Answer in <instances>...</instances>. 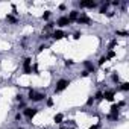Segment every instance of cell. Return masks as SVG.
Here are the masks:
<instances>
[{
  "label": "cell",
  "mask_w": 129,
  "mask_h": 129,
  "mask_svg": "<svg viewBox=\"0 0 129 129\" xmlns=\"http://www.w3.org/2000/svg\"><path fill=\"white\" fill-rule=\"evenodd\" d=\"M27 99L30 102H34V103H38V102H43L44 99H47V96L43 94V93H37L34 88H30L29 90V94H27Z\"/></svg>",
  "instance_id": "obj_1"
},
{
  "label": "cell",
  "mask_w": 129,
  "mask_h": 129,
  "mask_svg": "<svg viewBox=\"0 0 129 129\" xmlns=\"http://www.w3.org/2000/svg\"><path fill=\"white\" fill-rule=\"evenodd\" d=\"M69 85H70V79H64V78H61V79L56 82V87H55V94L62 93L64 90H67V88H69Z\"/></svg>",
  "instance_id": "obj_2"
},
{
  "label": "cell",
  "mask_w": 129,
  "mask_h": 129,
  "mask_svg": "<svg viewBox=\"0 0 129 129\" xmlns=\"http://www.w3.org/2000/svg\"><path fill=\"white\" fill-rule=\"evenodd\" d=\"M38 111H40V108H29V106H26L24 109H23V115L27 118V120H32L37 114H38Z\"/></svg>",
  "instance_id": "obj_3"
},
{
  "label": "cell",
  "mask_w": 129,
  "mask_h": 129,
  "mask_svg": "<svg viewBox=\"0 0 129 129\" xmlns=\"http://www.w3.org/2000/svg\"><path fill=\"white\" fill-rule=\"evenodd\" d=\"M23 73L24 75H30L32 73V58H24L23 59Z\"/></svg>",
  "instance_id": "obj_4"
},
{
  "label": "cell",
  "mask_w": 129,
  "mask_h": 129,
  "mask_svg": "<svg viewBox=\"0 0 129 129\" xmlns=\"http://www.w3.org/2000/svg\"><path fill=\"white\" fill-rule=\"evenodd\" d=\"M76 23H78V24H91L93 20H91L85 12H81L79 17H78V20H76Z\"/></svg>",
  "instance_id": "obj_5"
},
{
  "label": "cell",
  "mask_w": 129,
  "mask_h": 129,
  "mask_svg": "<svg viewBox=\"0 0 129 129\" xmlns=\"http://www.w3.org/2000/svg\"><path fill=\"white\" fill-rule=\"evenodd\" d=\"M97 2H93V0H90V2H87V0H84V2H78V6L81 8V9H84V8H88V9H93V8H97Z\"/></svg>",
  "instance_id": "obj_6"
},
{
  "label": "cell",
  "mask_w": 129,
  "mask_h": 129,
  "mask_svg": "<svg viewBox=\"0 0 129 129\" xmlns=\"http://www.w3.org/2000/svg\"><path fill=\"white\" fill-rule=\"evenodd\" d=\"M56 24H58V27H59V29H62V27L70 26L72 23H70V20H69V17H67V15H62V17H59V18H58Z\"/></svg>",
  "instance_id": "obj_7"
},
{
  "label": "cell",
  "mask_w": 129,
  "mask_h": 129,
  "mask_svg": "<svg viewBox=\"0 0 129 129\" xmlns=\"http://www.w3.org/2000/svg\"><path fill=\"white\" fill-rule=\"evenodd\" d=\"M64 37H67V34L64 32L62 29H55V30L52 32V38H53V40H56V41H58V40H62Z\"/></svg>",
  "instance_id": "obj_8"
},
{
  "label": "cell",
  "mask_w": 129,
  "mask_h": 129,
  "mask_svg": "<svg viewBox=\"0 0 129 129\" xmlns=\"http://www.w3.org/2000/svg\"><path fill=\"white\" fill-rule=\"evenodd\" d=\"M114 97H115V90H105L103 91V99L105 100L114 102Z\"/></svg>",
  "instance_id": "obj_9"
},
{
  "label": "cell",
  "mask_w": 129,
  "mask_h": 129,
  "mask_svg": "<svg viewBox=\"0 0 129 129\" xmlns=\"http://www.w3.org/2000/svg\"><path fill=\"white\" fill-rule=\"evenodd\" d=\"M79 11L78 9H73V11H70V14L67 15L69 17V20H70V23H76V20H78V17H79Z\"/></svg>",
  "instance_id": "obj_10"
},
{
  "label": "cell",
  "mask_w": 129,
  "mask_h": 129,
  "mask_svg": "<svg viewBox=\"0 0 129 129\" xmlns=\"http://www.w3.org/2000/svg\"><path fill=\"white\" fill-rule=\"evenodd\" d=\"M84 67H85V70H87L88 73H94V70H96L94 64H93L91 61H84Z\"/></svg>",
  "instance_id": "obj_11"
},
{
  "label": "cell",
  "mask_w": 129,
  "mask_h": 129,
  "mask_svg": "<svg viewBox=\"0 0 129 129\" xmlns=\"http://www.w3.org/2000/svg\"><path fill=\"white\" fill-rule=\"evenodd\" d=\"M93 97H94V102H102V100H103V91H102V90H99Z\"/></svg>",
  "instance_id": "obj_12"
},
{
  "label": "cell",
  "mask_w": 129,
  "mask_h": 129,
  "mask_svg": "<svg viewBox=\"0 0 129 129\" xmlns=\"http://www.w3.org/2000/svg\"><path fill=\"white\" fill-rule=\"evenodd\" d=\"M53 120H55V123H58V124H61V123L64 121V114H61V112H58V114H55V117H53Z\"/></svg>",
  "instance_id": "obj_13"
},
{
  "label": "cell",
  "mask_w": 129,
  "mask_h": 129,
  "mask_svg": "<svg viewBox=\"0 0 129 129\" xmlns=\"http://www.w3.org/2000/svg\"><path fill=\"white\" fill-rule=\"evenodd\" d=\"M6 20H8L9 23H12V24H15V23H18V20H17V18H15V17L12 15V14H8V15H6Z\"/></svg>",
  "instance_id": "obj_14"
},
{
  "label": "cell",
  "mask_w": 129,
  "mask_h": 129,
  "mask_svg": "<svg viewBox=\"0 0 129 129\" xmlns=\"http://www.w3.org/2000/svg\"><path fill=\"white\" fill-rule=\"evenodd\" d=\"M118 90H120V91H129V82H123V84H120Z\"/></svg>",
  "instance_id": "obj_15"
},
{
  "label": "cell",
  "mask_w": 129,
  "mask_h": 129,
  "mask_svg": "<svg viewBox=\"0 0 129 129\" xmlns=\"http://www.w3.org/2000/svg\"><path fill=\"white\" fill-rule=\"evenodd\" d=\"M108 6H109V2L103 3V5H102V8L99 9V14H106V9H108Z\"/></svg>",
  "instance_id": "obj_16"
},
{
  "label": "cell",
  "mask_w": 129,
  "mask_h": 129,
  "mask_svg": "<svg viewBox=\"0 0 129 129\" xmlns=\"http://www.w3.org/2000/svg\"><path fill=\"white\" fill-rule=\"evenodd\" d=\"M118 111H120V108H118L115 103H112V105H111V114H115V115H118Z\"/></svg>",
  "instance_id": "obj_17"
},
{
  "label": "cell",
  "mask_w": 129,
  "mask_h": 129,
  "mask_svg": "<svg viewBox=\"0 0 129 129\" xmlns=\"http://www.w3.org/2000/svg\"><path fill=\"white\" fill-rule=\"evenodd\" d=\"M106 61H108V59H106V56H105V55H102V56L99 58V61H97V66H99V67H102Z\"/></svg>",
  "instance_id": "obj_18"
},
{
  "label": "cell",
  "mask_w": 129,
  "mask_h": 129,
  "mask_svg": "<svg viewBox=\"0 0 129 129\" xmlns=\"http://www.w3.org/2000/svg\"><path fill=\"white\" fill-rule=\"evenodd\" d=\"M111 81H112L114 84H118V82H120V76H118L117 73H112V75H111Z\"/></svg>",
  "instance_id": "obj_19"
},
{
  "label": "cell",
  "mask_w": 129,
  "mask_h": 129,
  "mask_svg": "<svg viewBox=\"0 0 129 129\" xmlns=\"http://www.w3.org/2000/svg\"><path fill=\"white\" fill-rule=\"evenodd\" d=\"M117 46V40H112V41H109V44H108V50H114V47Z\"/></svg>",
  "instance_id": "obj_20"
},
{
  "label": "cell",
  "mask_w": 129,
  "mask_h": 129,
  "mask_svg": "<svg viewBox=\"0 0 129 129\" xmlns=\"http://www.w3.org/2000/svg\"><path fill=\"white\" fill-rule=\"evenodd\" d=\"M105 56H106V59H112V58H115V52L114 50H108V53Z\"/></svg>",
  "instance_id": "obj_21"
},
{
  "label": "cell",
  "mask_w": 129,
  "mask_h": 129,
  "mask_svg": "<svg viewBox=\"0 0 129 129\" xmlns=\"http://www.w3.org/2000/svg\"><path fill=\"white\" fill-rule=\"evenodd\" d=\"M52 29H53V23H52V21H49V23L44 26V34H46L47 30H52Z\"/></svg>",
  "instance_id": "obj_22"
},
{
  "label": "cell",
  "mask_w": 129,
  "mask_h": 129,
  "mask_svg": "<svg viewBox=\"0 0 129 129\" xmlns=\"http://www.w3.org/2000/svg\"><path fill=\"white\" fill-rule=\"evenodd\" d=\"M106 118H108V120H114V121H117V120H118V115H115V114H108Z\"/></svg>",
  "instance_id": "obj_23"
},
{
  "label": "cell",
  "mask_w": 129,
  "mask_h": 129,
  "mask_svg": "<svg viewBox=\"0 0 129 129\" xmlns=\"http://www.w3.org/2000/svg\"><path fill=\"white\" fill-rule=\"evenodd\" d=\"M64 66H66V67H72V66H75V61L73 59H67L66 62H64Z\"/></svg>",
  "instance_id": "obj_24"
},
{
  "label": "cell",
  "mask_w": 129,
  "mask_h": 129,
  "mask_svg": "<svg viewBox=\"0 0 129 129\" xmlns=\"http://www.w3.org/2000/svg\"><path fill=\"white\" fill-rule=\"evenodd\" d=\"M93 103H94V97H93V96H90V97H88V100H87V103H85V105H87V106H93Z\"/></svg>",
  "instance_id": "obj_25"
},
{
  "label": "cell",
  "mask_w": 129,
  "mask_h": 129,
  "mask_svg": "<svg viewBox=\"0 0 129 129\" xmlns=\"http://www.w3.org/2000/svg\"><path fill=\"white\" fill-rule=\"evenodd\" d=\"M50 15H52V12H50V11H46V12L43 14V20H49Z\"/></svg>",
  "instance_id": "obj_26"
},
{
  "label": "cell",
  "mask_w": 129,
  "mask_h": 129,
  "mask_svg": "<svg viewBox=\"0 0 129 129\" xmlns=\"http://www.w3.org/2000/svg\"><path fill=\"white\" fill-rule=\"evenodd\" d=\"M46 49H49V46H47V44H41V46L38 47V50H37V52H38V53H41V52H43V50H46Z\"/></svg>",
  "instance_id": "obj_27"
},
{
  "label": "cell",
  "mask_w": 129,
  "mask_h": 129,
  "mask_svg": "<svg viewBox=\"0 0 129 129\" xmlns=\"http://www.w3.org/2000/svg\"><path fill=\"white\" fill-rule=\"evenodd\" d=\"M115 35H120V37H127V32L126 30H117Z\"/></svg>",
  "instance_id": "obj_28"
},
{
  "label": "cell",
  "mask_w": 129,
  "mask_h": 129,
  "mask_svg": "<svg viewBox=\"0 0 129 129\" xmlns=\"http://www.w3.org/2000/svg\"><path fill=\"white\" fill-rule=\"evenodd\" d=\"M15 100H17V102H23V100H24V96L20 93V94H17V96H15Z\"/></svg>",
  "instance_id": "obj_29"
},
{
  "label": "cell",
  "mask_w": 129,
  "mask_h": 129,
  "mask_svg": "<svg viewBox=\"0 0 129 129\" xmlns=\"http://www.w3.org/2000/svg\"><path fill=\"white\" fill-rule=\"evenodd\" d=\"M81 37H82V32H79V30H78V32H75V34H73V38H75V40H79V38H81Z\"/></svg>",
  "instance_id": "obj_30"
},
{
  "label": "cell",
  "mask_w": 129,
  "mask_h": 129,
  "mask_svg": "<svg viewBox=\"0 0 129 129\" xmlns=\"http://www.w3.org/2000/svg\"><path fill=\"white\" fill-rule=\"evenodd\" d=\"M14 118H15V121H18V120H21V118H23V114H21V112H17Z\"/></svg>",
  "instance_id": "obj_31"
},
{
  "label": "cell",
  "mask_w": 129,
  "mask_h": 129,
  "mask_svg": "<svg viewBox=\"0 0 129 129\" xmlns=\"http://www.w3.org/2000/svg\"><path fill=\"white\" fill-rule=\"evenodd\" d=\"M81 76H82V78H88V76H90V73H88L87 70H84V72L81 73Z\"/></svg>",
  "instance_id": "obj_32"
},
{
  "label": "cell",
  "mask_w": 129,
  "mask_h": 129,
  "mask_svg": "<svg viewBox=\"0 0 129 129\" xmlns=\"http://www.w3.org/2000/svg\"><path fill=\"white\" fill-rule=\"evenodd\" d=\"M47 106H53V99H52V97L47 99Z\"/></svg>",
  "instance_id": "obj_33"
},
{
  "label": "cell",
  "mask_w": 129,
  "mask_h": 129,
  "mask_svg": "<svg viewBox=\"0 0 129 129\" xmlns=\"http://www.w3.org/2000/svg\"><path fill=\"white\" fill-rule=\"evenodd\" d=\"M20 108H23V109H24V108H26V103H24V102H20V105H18V109H20Z\"/></svg>",
  "instance_id": "obj_34"
},
{
  "label": "cell",
  "mask_w": 129,
  "mask_h": 129,
  "mask_svg": "<svg viewBox=\"0 0 129 129\" xmlns=\"http://www.w3.org/2000/svg\"><path fill=\"white\" fill-rule=\"evenodd\" d=\"M66 8H67V6L64 5V3H62V5H59V9H61V11H66Z\"/></svg>",
  "instance_id": "obj_35"
},
{
  "label": "cell",
  "mask_w": 129,
  "mask_h": 129,
  "mask_svg": "<svg viewBox=\"0 0 129 129\" xmlns=\"http://www.w3.org/2000/svg\"><path fill=\"white\" fill-rule=\"evenodd\" d=\"M61 129H67V127H61Z\"/></svg>",
  "instance_id": "obj_36"
},
{
  "label": "cell",
  "mask_w": 129,
  "mask_h": 129,
  "mask_svg": "<svg viewBox=\"0 0 129 129\" xmlns=\"http://www.w3.org/2000/svg\"><path fill=\"white\" fill-rule=\"evenodd\" d=\"M18 129H24V127H18Z\"/></svg>",
  "instance_id": "obj_37"
}]
</instances>
